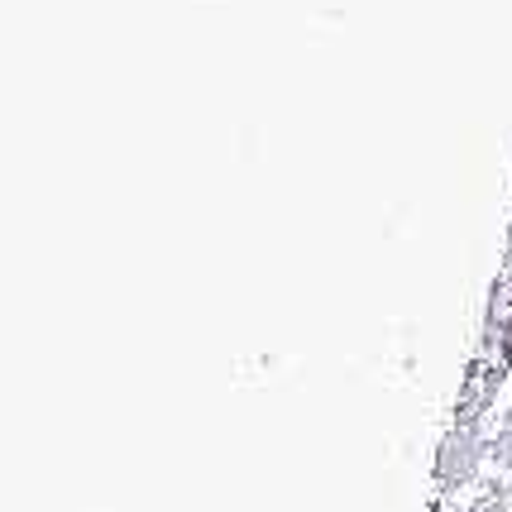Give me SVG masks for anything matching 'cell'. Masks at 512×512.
Returning <instances> with one entry per match:
<instances>
[{
	"label": "cell",
	"mask_w": 512,
	"mask_h": 512,
	"mask_svg": "<svg viewBox=\"0 0 512 512\" xmlns=\"http://www.w3.org/2000/svg\"><path fill=\"white\" fill-rule=\"evenodd\" d=\"M489 465V436L484 426H450L446 441L436 446V493L455 498L479 484V474Z\"/></svg>",
	"instance_id": "cell-1"
},
{
	"label": "cell",
	"mask_w": 512,
	"mask_h": 512,
	"mask_svg": "<svg viewBox=\"0 0 512 512\" xmlns=\"http://www.w3.org/2000/svg\"><path fill=\"white\" fill-rule=\"evenodd\" d=\"M493 359L512 374V316L508 312H503V331H498V350H493Z\"/></svg>",
	"instance_id": "cell-2"
},
{
	"label": "cell",
	"mask_w": 512,
	"mask_h": 512,
	"mask_svg": "<svg viewBox=\"0 0 512 512\" xmlns=\"http://www.w3.org/2000/svg\"><path fill=\"white\" fill-rule=\"evenodd\" d=\"M498 431H512V398L498 407Z\"/></svg>",
	"instance_id": "cell-3"
}]
</instances>
